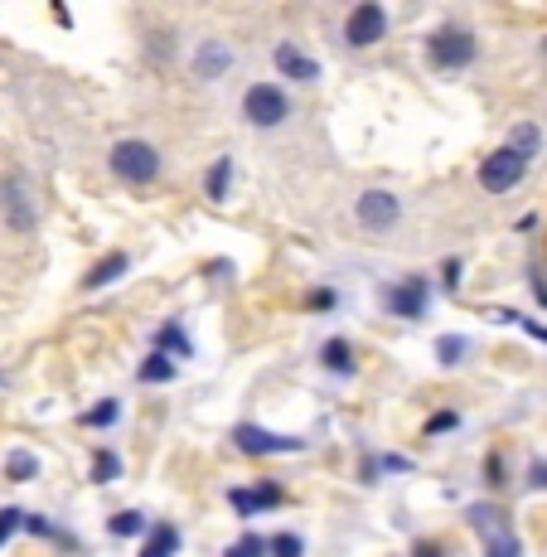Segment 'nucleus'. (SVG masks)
<instances>
[{
  "label": "nucleus",
  "instance_id": "nucleus-4",
  "mask_svg": "<svg viewBox=\"0 0 547 557\" xmlns=\"http://www.w3.org/2000/svg\"><path fill=\"white\" fill-rule=\"evenodd\" d=\"M243 116H248L257 132H276V126H286V116H291V102H286V92L276 88V83H252V88L243 92Z\"/></svg>",
  "mask_w": 547,
  "mask_h": 557
},
{
  "label": "nucleus",
  "instance_id": "nucleus-39",
  "mask_svg": "<svg viewBox=\"0 0 547 557\" xmlns=\"http://www.w3.org/2000/svg\"><path fill=\"white\" fill-rule=\"evenodd\" d=\"M533 296L547 306V282H543V272H533Z\"/></svg>",
  "mask_w": 547,
  "mask_h": 557
},
{
  "label": "nucleus",
  "instance_id": "nucleus-14",
  "mask_svg": "<svg viewBox=\"0 0 547 557\" xmlns=\"http://www.w3.org/2000/svg\"><path fill=\"white\" fill-rule=\"evenodd\" d=\"M320 369L339 373V379H349V373L359 369V359H353V345H349L345 335H335V339H325V345H320Z\"/></svg>",
  "mask_w": 547,
  "mask_h": 557
},
{
  "label": "nucleus",
  "instance_id": "nucleus-25",
  "mask_svg": "<svg viewBox=\"0 0 547 557\" xmlns=\"http://www.w3.org/2000/svg\"><path fill=\"white\" fill-rule=\"evenodd\" d=\"M112 480H122V456L98 451L92 456V485H112Z\"/></svg>",
  "mask_w": 547,
  "mask_h": 557
},
{
  "label": "nucleus",
  "instance_id": "nucleus-37",
  "mask_svg": "<svg viewBox=\"0 0 547 557\" xmlns=\"http://www.w3.org/2000/svg\"><path fill=\"white\" fill-rule=\"evenodd\" d=\"M519 325H523V335H533V339H543L547 345V325H538V320H519Z\"/></svg>",
  "mask_w": 547,
  "mask_h": 557
},
{
  "label": "nucleus",
  "instance_id": "nucleus-34",
  "mask_svg": "<svg viewBox=\"0 0 547 557\" xmlns=\"http://www.w3.org/2000/svg\"><path fill=\"white\" fill-rule=\"evenodd\" d=\"M529 485H533V490H547V460H538V466L529 470Z\"/></svg>",
  "mask_w": 547,
  "mask_h": 557
},
{
  "label": "nucleus",
  "instance_id": "nucleus-3",
  "mask_svg": "<svg viewBox=\"0 0 547 557\" xmlns=\"http://www.w3.org/2000/svg\"><path fill=\"white\" fill-rule=\"evenodd\" d=\"M475 53H480V39L470 35V29H460V25H446V29H436V35H426V59H432L436 69H446V73L475 63Z\"/></svg>",
  "mask_w": 547,
  "mask_h": 557
},
{
  "label": "nucleus",
  "instance_id": "nucleus-29",
  "mask_svg": "<svg viewBox=\"0 0 547 557\" xmlns=\"http://www.w3.org/2000/svg\"><path fill=\"white\" fill-rule=\"evenodd\" d=\"M223 557H266V539H257V533H243V539L233 543Z\"/></svg>",
  "mask_w": 547,
  "mask_h": 557
},
{
  "label": "nucleus",
  "instance_id": "nucleus-30",
  "mask_svg": "<svg viewBox=\"0 0 547 557\" xmlns=\"http://www.w3.org/2000/svg\"><path fill=\"white\" fill-rule=\"evenodd\" d=\"M335 301H339V296H335V292H330V286H315V292H310V296H306L310 315H325V310H335Z\"/></svg>",
  "mask_w": 547,
  "mask_h": 557
},
{
  "label": "nucleus",
  "instance_id": "nucleus-15",
  "mask_svg": "<svg viewBox=\"0 0 547 557\" xmlns=\"http://www.w3.org/2000/svg\"><path fill=\"white\" fill-rule=\"evenodd\" d=\"M156 349L170 359H195V339L185 335V325L179 320H165V325L156 330Z\"/></svg>",
  "mask_w": 547,
  "mask_h": 557
},
{
  "label": "nucleus",
  "instance_id": "nucleus-24",
  "mask_svg": "<svg viewBox=\"0 0 547 557\" xmlns=\"http://www.w3.org/2000/svg\"><path fill=\"white\" fill-rule=\"evenodd\" d=\"M228 175H233V156H219V160L209 165V180H203L209 199H223V195H228Z\"/></svg>",
  "mask_w": 547,
  "mask_h": 557
},
{
  "label": "nucleus",
  "instance_id": "nucleus-13",
  "mask_svg": "<svg viewBox=\"0 0 547 557\" xmlns=\"http://www.w3.org/2000/svg\"><path fill=\"white\" fill-rule=\"evenodd\" d=\"M126 267H132V257H126V252H107L102 262L83 276V292H107L112 282H122V276H126Z\"/></svg>",
  "mask_w": 547,
  "mask_h": 557
},
{
  "label": "nucleus",
  "instance_id": "nucleus-36",
  "mask_svg": "<svg viewBox=\"0 0 547 557\" xmlns=\"http://www.w3.org/2000/svg\"><path fill=\"white\" fill-rule=\"evenodd\" d=\"M442 272H446V286H450V292H456V282H460V262H456V257H446V267H442Z\"/></svg>",
  "mask_w": 547,
  "mask_h": 557
},
{
  "label": "nucleus",
  "instance_id": "nucleus-27",
  "mask_svg": "<svg viewBox=\"0 0 547 557\" xmlns=\"http://www.w3.org/2000/svg\"><path fill=\"white\" fill-rule=\"evenodd\" d=\"M456 426H460V412H450V407H442V412H432V417L422 422V432H426V436H450Z\"/></svg>",
  "mask_w": 547,
  "mask_h": 557
},
{
  "label": "nucleus",
  "instance_id": "nucleus-40",
  "mask_svg": "<svg viewBox=\"0 0 547 557\" xmlns=\"http://www.w3.org/2000/svg\"><path fill=\"white\" fill-rule=\"evenodd\" d=\"M0 383H5V373H0Z\"/></svg>",
  "mask_w": 547,
  "mask_h": 557
},
{
  "label": "nucleus",
  "instance_id": "nucleus-1",
  "mask_svg": "<svg viewBox=\"0 0 547 557\" xmlns=\"http://www.w3.org/2000/svg\"><path fill=\"white\" fill-rule=\"evenodd\" d=\"M0 223H5L10 233H20V238H29V233L39 228V199L20 170L0 175Z\"/></svg>",
  "mask_w": 547,
  "mask_h": 557
},
{
  "label": "nucleus",
  "instance_id": "nucleus-8",
  "mask_svg": "<svg viewBox=\"0 0 547 557\" xmlns=\"http://www.w3.org/2000/svg\"><path fill=\"white\" fill-rule=\"evenodd\" d=\"M378 296H383V306H388V315H398V320H422L432 286H426V276H407V282H398V286H383Z\"/></svg>",
  "mask_w": 547,
  "mask_h": 557
},
{
  "label": "nucleus",
  "instance_id": "nucleus-33",
  "mask_svg": "<svg viewBox=\"0 0 547 557\" xmlns=\"http://www.w3.org/2000/svg\"><path fill=\"white\" fill-rule=\"evenodd\" d=\"M412 557H446V548H442V539H422L412 548Z\"/></svg>",
  "mask_w": 547,
  "mask_h": 557
},
{
  "label": "nucleus",
  "instance_id": "nucleus-28",
  "mask_svg": "<svg viewBox=\"0 0 547 557\" xmlns=\"http://www.w3.org/2000/svg\"><path fill=\"white\" fill-rule=\"evenodd\" d=\"M485 557H523V543L513 533H499V539L485 543Z\"/></svg>",
  "mask_w": 547,
  "mask_h": 557
},
{
  "label": "nucleus",
  "instance_id": "nucleus-5",
  "mask_svg": "<svg viewBox=\"0 0 547 557\" xmlns=\"http://www.w3.org/2000/svg\"><path fill=\"white\" fill-rule=\"evenodd\" d=\"M523 175H529V160L519 151H509V146H499L495 156L480 160V189H485V195H509Z\"/></svg>",
  "mask_w": 547,
  "mask_h": 557
},
{
  "label": "nucleus",
  "instance_id": "nucleus-38",
  "mask_svg": "<svg viewBox=\"0 0 547 557\" xmlns=\"http://www.w3.org/2000/svg\"><path fill=\"white\" fill-rule=\"evenodd\" d=\"M485 475H489V480H504L509 470H504V460H499V456H489V470H485Z\"/></svg>",
  "mask_w": 547,
  "mask_h": 557
},
{
  "label": "nucleus",
  "instance_id": "nucleus-10",
  "mask_svg": "<svg viewBox=\"0 0 547 557\" xmlns=\"http://www.w3.org/2000/svg\"><path fill=\"white\" fill-rule=\"evenodd\" d=\"M228 505H233V513L252 519V513L282 505V485H272V480H262V485H238V490H228Z\"/></svg>",
  "mask_w": 547,
  "mask_h": 557
},
{
  "label": "nucleus",
  "instance_id": "nucleus-20",
  "mask_svg": "<svg viewBox=\"0 0 547 557\" xmlns=\"http://www.w3.org/2000/svg\"><path fill=\"white\" fill-rule=\"evenodd\" d=\"M465 519H470V529L485 533V543H489V539H499V533H504V513H499V505H470Z\"/></svg>",
  "mask_w": 547,
  "mask_h": 557
},
{
  "label": "nucleus",
  "instance_id": "nucleus-19",
  "mask_svg": "<svg viewBox=\"0 0 547 557\" xmlns=\"http://www.w3.org/2000/svg\"><path fill=\"white\" fill-rule=\"evenodd\" d=\"M5 480L10 485H29V480H39V456L35 451H10L5 456Z\"/></svg>",
  "mask_w": 547,
  "mask_h": 557
},
{
  "label": "nucleus",
  "instance_id": "nucleus-21",
  "mask_svg": "<svg viewBox=\"0 0 547 557\" xmlns=\"http://www.w3.org/2000/svg\"><path fill=\"white\" fill-rule=\"evenodd\" d=\"M465 355H470V339L465 335H442V339H436V363H442V369L465 363Z\"/></svg>",
  "mask_w": 547,
  "mask_h": 557
},
{
  "label": "nucleus",
  "instance_id": "nucleus-35",
  "mask_svg": "<svg viewBox=\"0 0 547 557\" xmlns=\"http://www.w3.org/2000/svg\"><path fill=\"white\" fill-rule=\"evenodd\" d=\"M25 529L35 533V539H49V533H53V523H49V519H25Z\"/></svg>",
  "mask_w": 547,
  "mask_h": 557
},
{
  "label": "nucleus",
  "instance_id": "nucleus-17",
  "mask_svg": "<svg viewBox=\"0 0 547 557\" xmlns=\"http://www.w3.org/2000/svg\"><path fill=\"white\" fill-rule=\"evenodd\" d=\"M141 557H179V529H175V523H156V529H150V543L141 548Z\"/></svg>",
  "mask_w": 547,
  "mask_h": 557
},
{
  "label": "nucleus",
  "instance_id": "nucleus-23",
  "mask_svg": "<svg viewBox=\"0 0 547 557\" xmlns=\"http://www.w3.org/2000/svg\"><path fill=\"white\" fill-rule=\"evenodd\" d=\"M107 533H112V539H136V533H146V513L141 509L112 513V519H107Z\"/></svg>",
  "mask_w": 547,
  "mask_h": 557
},
{
  "label": "nucleus",
  "instance_id": "nucleus-26",
  "mask_svg": "<svg viewBox=\"0 0 547 557\" xmlns=\"http://www.w3.org/2000/svg\"><path fill=\"white\" fill-rule=\"evenodd\" d=\"M266 557H306V543H300V533H272Z\"/></svg>",
  "mask_w": 547,
  "mask_h": 557
},
{
  "label": "nucleus",
  "instance_id": "nucleus-22",
  "mask_svg": "<svg viewBox=\"0 0 547 557\" xmlns=\"http://www.w3.org/2000/svg\"><path fill=\"white\" fill-rule=\"evenodd\" d=\"M175 379V359L160 355V349H150V355L141 359V383H170Z\"/></svg>",
  "mask_w": 547,
  "mask_h": 557
},
{
  "label": "nucleus",
  "instance_id": "nucleus-11",
  "mask_svg": "<svg viewBox=\"0 0 547 557\" xmlns=\"http://www.w3.org/2000/svg\"><path fill=\"white\" fill-rule=\"evenodd\" d=\"M272 63H276V73H282V78H291V83H315L320 78V63L310 59V53H300L291 39H282V45L272 49Z\"/></svg>",
  "mask_w": 547,
  "mask_h": 557
},
{
  "label": "nucleus",
  "instance_id": "nucleus-7",
  "mask_svg": "<svg viewBox=\"0 0 547 557\" xmlns=\"http://www.w3.org/2000/svg\"><path fill=\"white\" fill-rule=\"evenodd\" d=\"M353 219H359L363 228H373V233H388L393 223L402 219V199L388 195V189H363L359 203H353Z\"/></svg>",
  "mask_w": 547,
  "mask_h": 557
},
{
  "label": "nucleus",
  "instance_id": "nucleus-16",
  "mask_svg": "<svg viewBox=\"0 0 547 557\" xmlns=\"http://www.w3.org/2000/svg\"><path fill=\"white\" fill-rule=\"evenodd\" d=\"M116 417H122V398H102V403H92L88 412L78 417V426H88V432H107V426H116Z\"/></svg>",
  "mask_w": 547,
  "mask_h": 557
},
{
  "label": "nucleus",
  "instance_id": "nucleus-6",
  "mask_svg": "<svg viewBox=\"0 0 547 557\" xmlns=\"http://www.w3.org/2000/svg\"><path fill=\"white\" fill-rule=\"evenodd\" d=\"M378 39H388V10H383L378 0H363V5H353L349 20H345V45L373 49Z\"/></svg>",
  "mask_w": 547,
  "mask_h": 557
},
{
  "label": "nucleus",
  "instance_id": "nucleus-32",
  "mask_svg": "<svg viewBox=\"0 0 547 557\" xmlns=\"http://www.w3.org/2000/svg\"><path fill=\"white\" fill-rule=\"evenodd\" d=\"M378 466H383V470H388V475H412V470H417V466H412V460H407L402 451H388V456H383V460H378Z\"/></svg>",
  "mask_w": 547,
  "mask_h": 557
},
{
  "label": "nucleus",
  "instance_id": "nucleus-9",
  "mask_svg": "<svg viewBox=\"0 0 547 557\" xmlns=\"http://www.w3.org/2000/svg\"><path fill=\"white\" fill-rule=\"evenodd\" d=\"M233 446L243 456H276V451H300V436H276L257 422H238L233 426Z\"/></svg>",
  "mask_w": 547,
  "mask_h": 557
},
{
  "label": "nucleus",
  "instance_id": "nucleus-18",
  "mask_svg": "<svg viewBox=\"0 0 547 557\" xmlns=\"http://www.w3.org/2000/svg\"><path fill=\"white\" fill-rule=\"evenodd\" d=\"M504 146H509V151H519L523 160H533V156H543V132H538L533 122H519V126L509 132V141H504Z\"/></svg>",
  "mask_w": 547,
  "mask_h": 557
},
{
  "label": "nucleus",
  "instance_id": "nucleus-12",
  "mask_svg": "<svg viewBox=\"0 0 547 557\" xmlns=\"http://www.w3.org/2000/svg\"><path fill=\"white\" fill-rule=\"evenodd\" d=\"M228 69H233V49L223 45V39H203L195 49V78L199 83H219Z\"/></svg>",
  "mask_w": 547,
  "mask_h": 557
},
{
  "label": "nucleus",
  "instance_id": "nucleus-31",
  "mask_svg": "<svg viewBox=\"0 0 547 557\" xmlns=\"http://www.w3.org/2000/svg\"><path fill=\"white\" fill-rule=\"evenodd\" d=\"M20 523H25V513H20L15 505H5V509H0V548H5V543H10V533H15Z\"/></svg>",
  "mask_w": 547,
  "mask_h": 557
},
{
  "label": "nucleus",
  "instance_id": "nucleus-2",
  "mask_svg": "<svg viewBox=\"0 0 547 557\" xmlns=\"http://www.w3.org/2000/svg\"><path fill=\"white\" fill-rule=\"evenodd\" d=\"M107 165H112L116 180H126V185H150V180L160 175V151L150 141H136V136H126V141L112 146V156H107Z\"/></svg>",
  "mask_w": 547,
  "mask_h": 557
}]
</instances>
